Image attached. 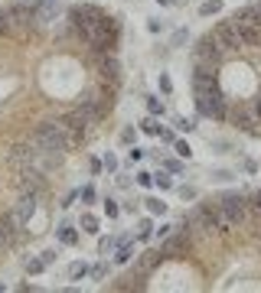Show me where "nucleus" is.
I'll list each match as a JSON object with an SVG mask.
<instances>
[{"label":"nucleus","instance_id":"obj_27","mask_svg":"<svg viewBox=\"0 0 261 293\" xmlns=\"http://www.w3.org/2000/svg\"><path fill=\"white\" fill-rule=\"evenodd\" d=\"M105 215H108V218H118V215H121V205L114 199H105Z\"/></svg>","mask_w":261,"mask_h":293},{"label":"nucleus","instance_id":"obj_26","mask_svg":"<svg viewBox=\"0 0 261 293\" xmlns=\"http://www.w3.org/2000/svg\"><path fill=\"white\" fill-rule=\"evenodd\" d=\"M88 173H92V176H101V173H105V163H101L98 157H88Z\"/></svg>","mask_w":261,"mask_h":293},{"label":"nucleus","instance_id":"obj_33","mask_svg":"<svg viewBox=\"0 0 261 293\" xmlns=\"http://www.w3.org/2000/svg\"><path fill=\"white\" fill-rule=\"evenodd\" d=\"M114 176H118V186H121V189H130V183H134L130 176H121V173H114Z\"/></svg>","mask_w":261,"mask_h":293},{"label":"nucleus","instance_id":"obj_2","mask_svg":"<svg viewBox=\"0 0 261 293\" xmlns=\"http://www.w3.org/2000/svg\"><path fill=\"white\" fill-rule=\"evenodd\" d=\"M189 85L203 121L261 140V0H248L193 43Z\"/></svg>","mask_w":261,"mask_h":293},{"label":"nucleus","instance_id":"obj_37","mask_svg":"<svg viewBox=\"0 0 261 293\" xmlns=\"http://www.w3.org/2000/svg\"><path fill=\"white\" fill-rule=\"evenodd\" d=\"M4 290H7V283H4V280H0V293H4Z\"/></svg>","mask_w":261,"mask_h":293},{"label":"nucleus","instance_id":"obj_10","mask_svg":"<svg viewBox=\"0 0 261 293\" xmlns=\"http://www.w3.org/2000/svg\"><path fill=\"white\" fill-rule=\"evenodd\" d=\"M88 270H92V267H88L85 261H72L66 267V277H69V280H82V277H88Z\"/></svg>","mask_w":261,"mask_h":293},{"label":"nucleus","instance_id":"obj_15","mask_svg":"<svg viewBox=\"0 0 261 293\" xmlns=\"http://www.w3.org/2000/svg\"><path fill=\"white\" fill-rule=\"evenodd\" d=\"M95 199H98V189H95L92 183H85L79 189V202H82V205H95Z\"/></svg>","mask_w":261,"mask_h":293},{"label":"nucleus","instance_id":"obj_6","mask_svg":"<svg viewBox=\"0 0 261 293\" xmlns=\"http://www.w3.org/2000/svg\"><path fill=\"white\" fill-rule=\"evenodd\" d=\"M79 228H82L85 235H98V232H101V218H98L95 212H82V215H79Z\"/></svg>","mask_w":261,"mask_h":293},{"label":"nucleus","instance_id":"obj_30","mask_svg":"<svg viewBox=\"0 0 261 293\" xmlns=\"http://www.w3.org/2000/svg\"><path fill=\"white\" fill-rule=\"evenodd\" d=\"M147 33H163V23H160L157 17H150V20H147Z\"/></svg>","mask_w":261,"mask_h":293},{"label":"nucleus","instance_id":"obj_11","mask_svg":"<svg viewBox=\"0 0 261 293\" xmlns=\"http://www.w3.org/2000/svg\"><path fill=\"white\" fill-rule=\"evenodd\" d=\"M114 251H118V235H105V238H98V254L101 257H111Z\"/></svg>","mask_w":261,"mask_h":293},{"label":"nucleus","instance_id":"obj_32","mask_svg":"<svg viewBox=\"0 0 261 293\" xmlns=\"http://www.w3.org/2000/svg\"><path fill=\"white\" fill-rule=\"evenodd\" d=\"M235 173H229V170H212V179H219V183H225V179H232Z\"/></svg>","mask_w":261,"mask_h":293},{"label":"nucleus","instance_id":"obj_36","mask_svg":"<svg viewBox=\"0 0 261 293\" xmlns=\"http://www.w3.org/2000/svg\"><path fill=\"white\" fill-rule=\"evenodd\" d=\"M157 4H160V7H167V4H170V0H157Z\"/></svg>","mask_w":261,"mask_h":293},{"label":"nucleus","instance_id":"obj_29","mask_svg":"<svg viewBox=\"0 0 261 293\" xmlns=\"http://www.w3.org/2000/svg\"><path fill=\"white\" fill-rule=\"evenodd\" d=\"M157 137H160L163 143H170V146H173V140H176V134H173L170 127H160V134H157Z\"/></svg>","mask_w":261,"mask_h":293},{"label":"nucleus","instance_id":"obj_28","mask_svg":"<svg viewBox=\"0 0 261 293\" xmlns=\"http://www.w3.org/2000/svg\"><path fill=\"white\" fill-rule=\"evenodd\" d=\"M39 254H43L46 264H56L59 261V248H46V251H39Z\"/></svg>","mask_w":261,"mask_h":293},{"label":"nucleus","instance_id":"obj_9","mask_svg":"<svg viewBox=\"0 0 261 293\" xmlns=\"http://www.w3.org/2000/svg\"><path fill=\"white\" fill-rule=\"evenodd\" d=\"M137 130H141V134H147V137H157V134H160V124H157L154 114H147V117H141V121H137Z\"/></svg>","mask_w":261,"mask_h":293},{"label":"nucleus","instance_id":"obj_31","mask_svg":"<svg viewBox=\"0 0 261 293\" xmlns=\"http://www.w3.org/2000/svg\"><path fill=\"white\" fill-rule=\"evenodd\" d=\"M144 160V150H137V146H130V153H127V163H141Z\"/></svg>","mask_w":261,"mask_h":293},{"label":"nucleus","instance_id":"obj_8","mask_svg":"<svg viewBox=\"0 0 261 293\" xmlns=\"http://www.w3.org/2000/svg\"><path fill=\"white\" fill-rule=\"evenodd\" d=\"M154 232H157V228H154V215H150V218L137 222V235H134V238L137 241H150V238H154Z\"/></svg>","mask_w":261,"mask_h":293},{"label":"nucleus","instance_id":"obj_17","mask_svg":"<svg viewBox=\"0 0 261 293\" xmlns=\"http://www.w3.org/2000/svg\"><path fill=\"white\" fill-rule=\"evenodd\" d=\"M137 134H141V130H137V127H130V124H127V127H121L118 140L124 143V146H134V140H137Z\"/></svg>","mask_w":261,"mask_h":293},{"label":"nucleus","instance_id":"obj_13","mask_svg":"<svg viewBox=\"0 0 261 293\" xmlns=\"http://www.w3.org/2000/svg\"><path fill=\"white\" fill-rule=\"evenodd\" d=\"M154 186H157L160 192L173 189V173H167V170H157V173H154Z\"/></svg>","mask_w":261,"mask_h":293},{"label":"nucleus","instance_id":"obj_35","mask_svg":"<svg viewBox=\"0 0 261 293\" xmlns=\"http://www.w3.org/2000/svg\"><path fill=\"white\" fill-rule=\"evenodd\" d=\"M245 173H258V163H255V160H245Z\"/></svg>","mask_w":261,"mask_h":293},{"label":"nucleus","instance_id":"obj_16","mask_svg":"<svg viewBox=\"0 0 261 293\" xmlns=\"http://www.w3.org/2000/svg\"><path fill=\"white\" fill-rule=\"evenodd\" d=\"M88 274H92V280H105V277L111 274V264L101 257V264H92V270H88Z\"/></svg>","mask_w":261,"mask_h":293},{"label":"nucleus","instance_id":"obj_21","mask_svg":"<svg viewBox=\"0 0 261 293\" xmlns=\"http://www.w3.org/2000/svg\"><path fill=\"white\" fill-rule=\"evenodd\" d=\"M176 195H180V199H183V202H193V199H196V195H199V192H196V186H189V183H183V186H176Z\"/></svg>","mask_w":261,"mask_h":293},{"label":"nucleus","instance_id":"obj_24","mask_svg":"<svg viewBox=\"0 0 261 293\" xmlns=\"http://www.w3.org/2000/svg\"><path fill=\"white\" fill-rule=\"evenodd\" d=\"M173 150H176V157H183V160L193 157V146H189L186 140H173Z\"/></svg>","mask_w":261,"mask_h":293},{"label":"nucleus","instance_id":"obj_3","mask_svg":"<svg viewBox=\"0 0 261 293\" xmlns=\"http://www.w3.org/2000/svg\"><path fill=\"white\" fill-rule=\"evenodd\" d=\"M137 257V238H130V235H118V251L111 254L114 264H130Z\"/></svg>","mask_w":261,"mask_h":293},{"label":"nucleus","instance_id":"obj_4","mask_svg":"<svg viewBox=\"0 0 261 293\" xmlns=\"http://www.w3.org/2000/svg\"><path fill=\"white\" fill-rule=\"evenodd\" d=\"M79 235H82V228L75 225V222H59V228H56V241L62 244V248H75L79 244Z\"/></svg>","mask_w":261,"mask_h":293},{"label":"nucleus","instance_id":"obj_20","mask_svg":"<svg viewBox=\"0 0 261 293\" xmlns=\"http://www.w3.org/2000/svg\"><path fill=\"white\" fill-rule=\"evenodd\" d=\"M157 85H160V95H163V98H170V95H173V82H170V75H167V72H160V75H157Z\"/></svg>","mask_w":261,"mask_h":293},{"label":"nucleus","instance_id":"obj_23","mask_svg":"<svg viewBox=\"0 0 261 293\" xmlns=\"http://www.w3.org/2000/svg\"><path fill=\"white\" fill-rule=\"evenodd\" d=\"M186 43H189V33L186 30H176L173 36H170V46H173V49H183Z\"/></svg>","mask_w":261,"mask_h":293},{"label":"nucleus","instance_id":"obj_5","mask_svg":"<svg viewBox=\"0 0 261 293\" xmlns=\"http://www.w3.org/2000/svg\"><path fill=\"white\" fill-rule=\"evenodd\" d=\"M23 270H26V277H39V274H46V270H49V264L43 261V254H30L23 261Z\"/></svg>","mask_w":261,"mask_h":293},{"label":"nucleus","instance_id":"obj_25","mask_svg":"<svg viewBox=\"0 0 261 293\" xmlns=\"http://www.w3.org/2000/svg\"><path fill=\"white\" fill-rule=\"evenodd\" d=\"M101 163H105V173H118V157H114V153H105V157H101Z\"/></svg>","mask_w":261,"mask_h":293},{"label":"nucleus","instance_id":"obj_1","mask_svg":"<svg viewBox=\"0 0 261 293\" xmlns=\"http://www.w3.org/2000/svg\"><path fill=\"white\" fill-rule=\"evenodd\" d=\"M209 257L212 277L203 290H261V189L216 192L196 202L157 248H147L108 283L111 290H144L150 270Z\"/></svg>","mask_w":261,"mask_h":293},{"label":"nucleus","instance_id":"obj_14","mask_svg":"<svg viewBox=\"0 0 261 293\" xmlns=\"http://www.w3.org/2000/svg\"><path fill=\"white\" fill-rule=\"evenodd\" d=\"M144 104H147V114H154V117H163V114H167V104H163L160 98H154V95L144 98Z\"/></svg>","mask_w":261,"mask_h":293},{"label":"nucleus","instance_id":"obj_7","mask_svg":"<svg viewBox=\"0 0 261 293\" xmlns=\"http://www.w3.org/2000/svg\"><path fill=\"white\" fill-rule=\"evenodd\" d=\"M141 202H144V208H147V215H167L170 212V205L160 195H147V199H141Z\"/></svg>","mask_w":261,"mask_h":293},{"label":"nucleus","instance_id":"obj_19","mask_svg":"<svg viewBox=\"0 0 261 293\" xmlns=\"http://www.w3.org/2000/svg\"><path fill=\"white\" fill-rule=\"evenodd\" d=\"M173 124H176V130H183V134H193V130H196V121H193V117H173Z\"/></svg>","mask_w":261,"mask_h":293},{"label":"nucleus","instance_id":"obj_34","mask_svg":"<svg viewBox=\"0 0 261 293\" xmlns=\"http://www.w3.org/2000/svg\"><path fill=\"white\" fill-rule=\"evenodd\" d=\"M170 232H173V225H160V228H157V238H167Z\"/></svg>","mask_w":261,"mask_h":293},{"label":"nucleus","instance_id":"obj_22","mask_svg":"<svg viewBox=\"0 0 261 293\" xmlns=\"http://www.w3.org/2000/svg\"><path fill=\"white\" fill-rule=\"evenodd\" d=\"M163 170H167V173H173V176L186 173V166H183V157H180V160H163Z\"/></svg>","mask_w":261,"mask_h":293},{"label":"nucleus","instance_id":"obj_18","mask_svg":"<svg viewBox=\"0 0 261 293\" xmlns=\"http://www.w3.org/2000/svg\"><path fill=\"white\" fill-rule=\"evenodd\" d=\"M134 183L141 186V189H154V173H147V170L134 173Z\"/></svg>","mask_w":261,"mask_h":293},{"label":"nucleus","instance_id":"obj_12","mask_svg":"<svg viewBox=\"0 0 261 293\" xmlns=\"http://www.w3.org/2000/svg\"><path fill=\"white\" fill-rule=\"evenodd\" d=\"M225 10V4H222V0H206V4H199V17H219V13H222Z\"/></svg>","mask_w":261,"mask_h":293}]
</instances>
